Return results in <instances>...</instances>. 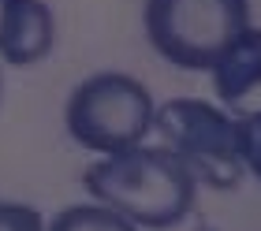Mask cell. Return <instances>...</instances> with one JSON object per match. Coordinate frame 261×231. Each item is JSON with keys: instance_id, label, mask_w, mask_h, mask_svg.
Instances as JSON below:
<instances>
[{"instance_id": "6da1fadb", "label": "cell", "mask_w": 261, "mask_h": 231, "mask_svg": "<svg viewBox=\"0 0 261 231\" xmlns=\"http://www.w3.org/2000/svg\"><path fill=\"white\" fill-rule=\"evenodd\" d=\"M82 187L97 205L146 231H168L194 209L198 183L164 145H135L101 157L82 172Z\"/></svg>"}, {"instance_id": "7a4b0ae2", "label": "cell", "mask_w": 261, "mask_h": 231, "mask_svg": "<svg viewBox=\"0 0 261 231\" xmlns=\"http://www.w3.org/2000/svg\"><path fill=\"white\" fill-rule=\"evenodd\" d=\"M142 27L153 53L183 71H213L250 30V0H146Z\"/></svg>"}, {"instance_id": "3957f363", "label": "cell", "mask_w": 261, "mask_h": 231, "mask_svg": "<svg viewBox=\"0 0 261 231\" xmlns=\"http://www.w3.org/2000/svg\"><path fill=\"white\" fill-rule=\"evenodd\" d=\"M161 145L179 161L194 183L231 190L246 175L239 157V119L201 97H172L153 116Z\"/></svg>"}, {"instance_id": "277c9868", "label": "cell", "mask_w": 261, "mask_h": 231, "mask_svg": "<svg viewBox=\"0 0 261 231\" xmlns=\"http://www.w3.org/2000/svg\"><path fill=\"white\" fill-rule=\"evenodd\" d=\"M153 116L157 105L146 82L123 71H97L71 90L64 127L82 149L116 157L142 145V138L153 131Z\"/></svg>"}, {"instance_id": "5b68a950", "label": "cell", "mask_w": 261, "mask_h": 231, "mask_svg": "<svg viewBox=\"0 0 261 231\" xmlns=\"http://www.w3.org/2000/svg\"><path fill=\"white\" fill-rule=\"evenodd\" d=\"M56 45V19L45 0L0 4V60L11 67H34Z\"/></svg>"}, {"instance_id": "8992f818", "label": "cell", "mask_w": 261, "mask_h": 231, "mask_svg": "<svg viewBox=\"0 0 261 231\" xmlns=\"http://www.w3.org/2000/svg\"><path fill=\"white\" fill-rule=\"evenodd\" d=\"M209 75L224 112H231L235 119L257 112L261 108V30L257 27L243 30L239 41L220 56V64Z\"/></svg>"}, {"instance_id": "52a82bcc", "label": "cell", "mask_w": 261, "mask_h": 231, "mask_svg": "<svg viewBox=\"0 0 261 231\" xmlns=\"http://www.w3.org/2000/svg\"><path fill=\"white\" fill-rule=\"evenodd\" d=\"M45 231H138V227L130 220H123L120 213L90 201V205H67V209H60Z\"/></svg>"}, {"instance_id": "ba28073f", "label": "cell", "mask_w": 261, "mask_h": 231, "mask_svg": "<svg viewBox=\"0 0 261 231\" xmlns=\"http://www.w3.org/2000/svg\"><path fill=\"white\" fill-rule=\"evenodd\" d=\"M239 157L243 168L261 183V108L239 119Z\"/></svg>"}, {"instance_id": "9c48e42d", "label": "cell", "mask_w": 261, "mask_h": 231, "mask_svg": "<svg viewBox=\"0 0 261 231\" xmlns=\"http://www.w3.org/2000/svg\"><path fill=\"white\" fill-rule=\"evenodd\" d=\"M0 231H45V220L34 205L0 198Z\"/></svg>"}, {"instance_id": "30bf717a", "label": "cell", "mask_w": 261, "mask_h": 231, "mask_svg": "<svg viewBox=\"0 0 261 231\" xmlns=\"http://www.w3.org/2000/svg\"><path fill=\"white\" fill-rule=\"evenodd\" d=\"M0 4H4V0H0Z\"/></svg>"}]
</instances>
